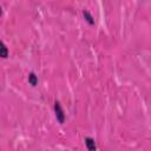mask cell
I'll use <instances>...</instances> for the list:
<instances>
[{"label": "cell", "instance_id": "1", "mask_svg": "<svg viewBox=\"0 0 151 151\" xmlns=\"http://www.w3.org/2000/svg\"><path fill=\"white\" fill-rule=\"evenodd\" d=\"M54 112H55L57 120H58L60 124H63V123L65 122V113H64V111H63L61 105H60L59 101H55V103H54Z\"/></svg>", "mask_w": 151, "mask_h": 151}, {"label": "cell", "instance_id": "2", "mask_svg": "<svg viewBox=\"0 0 151 151\" xmlns=\"http://www.w3.org/2000/svg\"><path fill=\"white\" fill-rule=\"evenodd\" d=\"M85 144H86V146H87V149L90 151H94L97 149L96 147V144H94V140L92 138H90V137H86L85 138Z\"/></svg>", "mask_w": 151, "mask_h": 151}, {"label": "cell", "instance_id": "3", "mask_svg": "<svg viewBox=\"0 0 151 151\" xmlns=\"http://www.w3.org/2000/svg\"><path fill=\"white\" fill-rule=\"evenodd\" d=\"M8 57V50L6 47V45L0 41V58H7Z\"/></svg>", "mask_w": 151, "mask_h": 151}, {"label": "cell", "instance_id": "4", "mask_svg": "<svg viewBox=\"0 0 151 151\" xmlns=\"http://www.w3.org/2000/svg\"><path fill=\"white\" fill-rule=\"evenodd\" d=\"M28 83L32 85V86H37L38 85V78L34 73H29L28 76Z\"/></svg>", "mask_w": 151, "mask_h": 151}, {"label": "cell", "instance_id": "5", "mask_svg": "<svg viewBox=\"0 0 151 151\" xmlns=\"http://www.w3.org/2000/svg\"><path fill=\"white\" fill-rule=\"evenodd\" d=\"M83 14H84L85 20H86L88 24H91V25H93V24H94V19H93V17H92L87 11H84V12H83Z\"/></svg>", "mask_w": 151, "mask_h": 151}, {"label": "cell", "instance_id": "6", "mask_svg": "<svg viewBox=\"0 0 151 151\" xmlns=\"http://www.w3.org/2000/svg\"><path fill=\"white\" fill-rule=\"evenodd\" d=\"M0 15H1V6H0Z\"/></svg>", "mask_w": 151, "mask_h": 151}]
</instances>
